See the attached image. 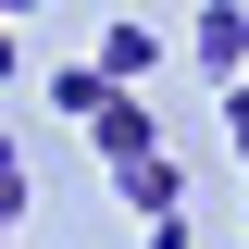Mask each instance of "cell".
I'll return each instance as SVG.
<instances>
[{"label":"cell","mask_w":249,"mask_h":249,"mask_svg":"<svg viewBox=\"0 0 249 249\" xmlns=\"http://www.w3.org/2000/svg\"><path fill=\"white\" fill-rule=\"evenodd\" d=\"M187 50L212 62V88L249 75V0H199V13H187Z\"/></svg>","instance_id":"obj_1"},{"label":"cell","mask_w":249,"mask_h":249,"mask_svg":"<svg viewBox=\"0 0 249 249\" xmlns=\"http://www.w3.org/2000/svg\"><path fill=\"white\" fill-rule=\"evenodd\" d=\"M112 187H124V212H137V224H150V212H187V162H175V150L112 162Z\"/></svg>","instance_id":"obj_2"},{"label":"cell","mask_w":249,"mask_h":249,"mask_svg":"<svg viewBox=\"0 0 249 249\" xmlns=\"http://www.w3.org/2000/svg\"><path fill=\"white\" fill-rule=\"evenodd\" d=\"M88 150H100V162H137V150H162V124H150V100H137V88H112V112L88 124Z\"/></svg>","instance_id":"obj_3"},{"label":"cell","mask_w":249,"mask_h":249,"mask_svg":"<svg viewBox=\"0 0 249 249\" xmlns=\"http://www.w3.org/2000/svg\"><path fill=\"white\" fill-rule=\"evenodd\" d=\"M50 112L62 124H100V112H112V75H100V62H62V75H50Z\"/></svg>","instance_id":"obj_4"},{"label":"cell","mask_w":249,"mask_h":249,"mask_svg":"<svg viewBox=\"0 0 249 249\" xmlns=\"http://www.w3.org/2000/svg\"><path fill=\"white\" fill-rule=\"evenodd\" d=\"M150 62H162V37H150V25H100V75H112V88H137Z\"/></svg>","instance_id":"obj_5"},{"label":"cell","mask_w":249,"mask_h":249,"mask_svg":"<svg viewBox=\"0 0 249 249\" xmlns=\"http://www.w3.org/2000/svg\"><path fill=\"white\" fill-rule=\"evenodd\" d=\"M212 124H224V150L249 162V75H224V100H212Z\"/></svg>","instance_id":"obj_6"},{"label":"cell","mask_w":249,"mask_h":249,"mask_svg":"<svg viewBox=\"0 0 249 249\" xmlns=\"http://www.w3.org/2000/svg\"><path fill=\"white\" fill-rule=\"evenodd\" d=\"M13 224H25V150L0 137V237H13Z\"/></svg>","instance_id":"obj_7"},{"label":"cell","mask_w":249,"mask_h":249,"mask_svg":"<svg viewBox=\"0 0 249 249\" xmlns=\"http://www.w3.org/2000/svg\"><path fill=\"white\" fill-rule=\"evenodd\" d=\"M13 75H25V37H13V25H0V88H13Z\"/></svg>","instance_id":"obj_8"},{"label":"cell","mask_w":249,"mask_h":249,"mask_svg":"<svg viewBox=\"0 0 249 249\" xmlns=\"http://www.w3.org/2000/svg\"><path fill=\"white\" fill-rule=\"evenodd\" d=\"M25 13H37V0H0V25H25Z\"/></svg>","instance_id":"obj_9"}]
</instances>
